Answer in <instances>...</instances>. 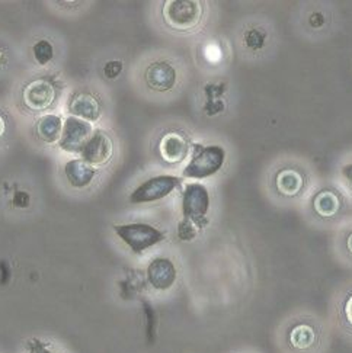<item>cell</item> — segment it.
<instances>
[{"label": "cell", "instance_id": "d4e9b609", "mask_svg": "<svg viewBox=\"0 0 352 353\" xmlns=\"http://www.w3.org/2000/svg\"><path fill=\"white\" fill-rule=\"evenodd\" d=\"M5 130H6V124H5V119L0 117V137L5 134Z\"/></svg>", "mask_w": 352, "mask_h": 353}, {"label": "cell", "instance_id": "603a6c76", "mask_svg": "<svg viewBox=\"0 0 352 353\" xmlns=\"http://www.w3.org/2000/svg\"><path fill=\"white\" fill-rule=\"evenodd\" d=\"M344 249L352 257V230L344 236Z\"/></svg>", "mask_w": 352, "mask_h": 353}, {"label": "cell", "instance_id": "d6986e66", "mask_svg": "<svg viewBox=\"0 0 352 353\" xmlns=\"http://www.w3.org/2000/svg\"><path fill=\"white\" fill-rule=\"evenodd\" d=\"M32 54H34V59L38 64L46 65L54 57V48H52L50 41L39 39L38 43H35V46L32 47Z\"/></svg>", "mask_w": 352, "mask_h": 353}, {"label": "cell", "instance_id": "ac0fdd59", "mask_svg": "<svg viewBox=\"0 0 352 353\" xmlns=\"http://www.w3.org/2000/svg\"><path fill=\"white\" fill-rule=\"evenodd\" d=\"M338 325L348 339H352V290L346 291L338 304Z\"/></svg>", "mask_w": 352, "mask_h": 353}, {"label": "cell", "instance_id": "ffe728a7", "mask_svg": "<svg viewBox=\"0 0 352 353\" xmlns=\"http://www.w3.org/2000/svg\"><path fill=\"white\" fill-rule=\"evenodd\" d=\"M26 352L28 353H57L52 347H50L47 343L41 342V341H30L28 345H26Z\"/></svg>", "mask_w": 352, "mask_h": 353}, {"label": "cell", "instance_id": "4fadbf2b", "mask_svg": "<svg viewBox=\"0 0 352 353\" xmlns=\"http://www.w3.org/2000/svg\"><path fill=\"white\" fill-rule=\"evenodd\" d=\"M159 152L162 159L175 165L182 161L188 154V143L178 132H168L159 143Z\"/></svg>", "mask_w": 352, "mask_h": 353}, {"label": "cell", "instance_id": "2e32d148", "mask_svg": "<svg viewBox=\"0 0 352 353\" xmlns=\"http://www.w3.org/2000/svg\"><path fill=\"white\" fill-rule=\"evenodd\" d=\"M275 189L284 198H295L303 192L304 178L295 169H282L275 176Z\"/></svg>", "mask_w": 352, "mask_h": 353}, {"label": "cell", "instance_id": "5b68a950", "mask_svg": "<svg viewBox=\"0 0 352 353\" xmlns=\"http://www.w3.org/2000/svg\"><path fill=\"white\" fill-rule=\"evenodd\" d=\"M226 160V152L219 145H208L199 148L193 160L184 169L185 178L206 179L217 173Z\"/></svg>", "mask_w": 352, "mask_h": 353}, {"label": "cell", "instance_id": "52a82bcc", "mask_svg": "<svg viewBox=\"0 0 352 353\" xmlns=\"http://www.w3.org/2000/svg\"><path fill=\"white\" fill-rule=\"evenodd\" d=\"M92 134H93V128L90 125V122H86L84 119H79L75 117H69L63 124V132L59 140V144L64 152L80 154L85 144L92 137Z\"/></svg>", "mask_w": 352, "mask_h": 353}, {"label": "cell", "instance_id": "3957f363", "mask_svg": "<svg viewBox=\"0 0 352 353\" xmlns=\"http://www.w3.org/2000/svg\"><path fill=\"white\" fill-rule=\"evenodd\" d=\"M210 210V194L201 183H188L182 194V215L184 220L197 228L207 224L206 216Z\"/></svg>", "mask_w": 352, "mask_h": 353}, {"label": "cell", "instance_id": "6da1fadb", "mask_svg": "<svg viewBox=\"0 0 352 353\" xmlns=\"http://www.w3.org/2000/svg\"><path fill=\"white\" fill-rule=\"evenodd\" d=\"M277 343L281 353H326L329 339L317 319L299 316L282 325Z\"/></svg>", "mask_w": 352, "mask_h": 353}, {"label": "cell", "instance_id": "484cf974", "mask_svg": "<svg viewBox=\"0 0 352 353\" xmlns=\"http://www.w3.org/2000/svg\"><path fill=\"white\" fill-rule=\"evenodd\" d=\"M235 353H258V352H253V350H237V352H235Z\"/></svg>", "mask_w": 352, "mask_h": 353}, {"label": "cell", "instance_id": "7a4b0ae2", "mask_svg": "<svg viewBox=\"0 0 352 353\" xmlns=\"http://www.w3.org/2000/svg\"><path fill=\"white\" fill-rule=\"evenodd\" d=\"M114 233L135 254L157 246L166 239L165 232L147 223H128L114 225Z\"/></svg>", "mask_w": 352, "mask_h": 353}, {"label": "cell", "instance_id": "8992f818", "mask_svg": "<svg viewBox=\"0 0 352 353\" xmlns=\"http://www.w3.org/2000/svg\"><path fill=\"white\" fill-rule=\"evenodd\" d=\"M179 186V179L170 174H160L147 179L134 189L130 195L131 203H150L169 196Z\"/></svg>", "mask_w": 352, "mask_h": 353}, {"label": "cell", "instance_id": "9c48e42d", "mask_svg": "<svg viewBox=\"0 0 352 353\" xmlns=\"http://www.w3.org/2000/svg\"><path fill=\"white\" fill-rule=\"evenodd\" d=\"M22 99L25 106L31 111H44L50 108L56 99V90L48 80L38 79L23 89Z\"/></svg>", "mask_w": 352, "mask_h": 353}, {"label": "cell", "instance_id": "30bf717a", "mask_svg": "<svg viewBox=\"0 0 352 353\" xmlns=\"http://www.w3.org/2000/svg\"><path fill=\"white\" fill-rule=\"evenodd\" d=\"M114 152L111 139L104 131H93L92 137L80 152L82 159L90 166H102L110 161Z\"/></svg>", "mask_w": 352, "mask_h": 353}, {"label": "cell", "instance_id": "ba28073f", "mask_svg": "<svg viewBox=\"0 0 352 353\" xmlns=\"http://www.w3.org/2000/svg\"><path fill=\"white\" fill-rule=\"evenodd\" d=\"M146 276L155 291H168L178 279V269L169 257H155L146 269Z\"/></svg>", "mask_w": 352, "mask_h": 353}, {"label": "cell", "instance_id": "5bb4252c", "mask_svg": "<svg viewBox=\"0 0 352 353\" xmlns=\"http://www.w3.org/2000/svg\"><path fill=\"white\" fill-rule=\"evenodd\" d=\"M95 168L84 159H73L64 165V174L73 188L84 189L89 186L95 178Z\"/></svg>", "mask_w": 352, "mask_h": 353}, {"label": "cell", "instance_id": "44dd1931", "mask_svg": "<svg viewBox=\"0 0 352 353\" xmlns=\"http://www.w3.org/2000/svg\"><path fill=\"white\" fill-rule=\"evenodd\" d=\"M178 234L181 240H193L197 236V227L184 220L178 227Z\"/></svg>", "mask_w": 352, "mask_h": 353}, {"label": "cell", "instance_id": "7402d4cb", "mask_svg": "<svg viewBox=\"0 0 352 353\" xmlns=\"http://www.w3.org/2000/svg\"><path fill=\"white\" fill-rule=\"evenodd\" d=\"M121 70H123V64H121V61H108L104 67V74L108 79H115L118 77Z\"/></svg>", "mask_w": 352, "mask_h": 353}, {"label": "cell", "instance_id": "cb8c5ba5", "mask_svg": "<svg viewBox=\"0 0 352 353\" xmlns=\"http://www.w3.org/2000/svg\"><path fill=\"white\" fill-rule=\"evenodd\" d=\"M344 176H345V179L348 181V183L352 186V165H351V166H346V168L344 169Z\"/></svg>", "mask_w": 352, "mask_h": 353}, {"label": "cell", "instance_id": "7c38bea8", "mask_svg": "<svg viewBox=\"0 0 352 353\" xmlns=\"http://www.w3.org/2000/svg\"><path fill=\"white\" fill-rule=\"evenodd\" d=\"M146 81L153 90L166 92L175 86L176 70L166 61H157L147 67Z\"/></svg>", "mask_w": 352, "mask_h": 353}, {"label": "cell", "instance_id": "e0dca14e", "mask_svg": "<svg viewBox=\"0 0 352 353\" xmlns=\"http://www.w3.org/2000/svg\"><path fill=\"white\" fill-rule=\"evenodd\" d=\"M63 124L64 122L59 115L48 114L39 118L37 124V134L39 140L48 144L59 141L63 132Z\"/></svg>", "mask_w": 352, "mask_h": 353}, {"label": "cell", "instance_id": "277c9868", "mask_svg": "<svg viewBox=\"0 0 352 353\" xmlns=\"http://www.w3.org/2000/svg\"><path fill=\"white\" fill-rule=\"evenodd\" d=\"M202 17V6L194 0H172L164 8V18L173 30H193L199 23Z\"/></svg>", "mask_w": 352, "mask_h": 353}, {"label": "cell", "instance_id": "9a60e30c", "mask_svg": "<svg viewBox=\"0 0 352 353\" xmlns=\"http://www.w3.org/2000/svg\"><path fill=\"white\" fill-rule=\"evenodd\" d=\"M70 114L75 118L84 119L86 122H95L101 118L102 110L99 102L89 93H79L70 102Z\"/></svg>", "mask_w": 352, "mask_h": 353}, {"label": "cell", "instance_id": "8fae6325", "mask_svg": "<svg viewBox=\"0 0 352 353\" xmlns=\"http://www.w3.org/2000/svg\"><path fill=\"white\" fill-rule=\"evenodd\" d=\"M344 210L342 198L331 189L319 191L311 199V211L320 220H333Z\"/></svg>", "mask_w": 352, "mask_h": 353}]
</instances>
